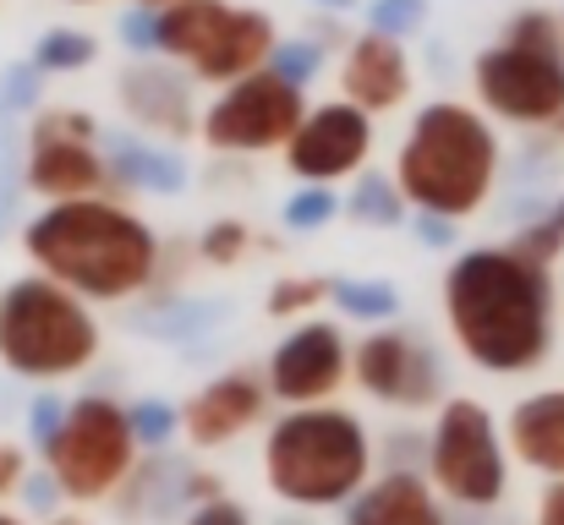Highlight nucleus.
Masks as SVG:
<instances>
[{
    "label": "nucleus",
    "mask_w": 564,
    "mask_h": 525,
    "mask_svg": "<svg viewBox=\"0 0 564 525\" xmlns=\"http://www.w3.org/2000/svg\"><path fill=\"white\" fill-rule=\"evenodd\" d=\"M455 346L482 372H527L554 346V280L510 247H471L444 274Z\"/></svg>",
    "instance_id": "1"
},
{
    "label": "nucleus",
    "mask_w": 564,
    "mask_h": 525,
    "mask_svg": "<svg viewBox=\"0 0 564 525\" xmlns=\"http://www.w3.org/2000/svg\"><path fill=\"white\" fill-rule=\"evenodd\" d=\"M22 247L55 285H66L72 296H94V302L138 296L160 269L154 230L105 197L50 203L39 219H28Z\"/></svg>",
    "instance_id": "2"
},
{
    "label": "nucleus",
    "mask_w": 564,
    "mask_h": 525,
    "mask_svg": "<svg viewBox=\"0 0 564 525\" xmlns=\"http://www.w3.org/2000/svg\"><path fill=\"white\" fill-rule=\"evenodd\" d=\"M494 175H499V143L477 110L455 99L416 110L394 165V186L405 192V203H416V214L466 219L488 203Z\"/></svg>",
    "instance_id": "3"
},
{
    "label": "nucleus",
    "mask_w": 564,
    "mask_h": 525,
    "mask_svg": "<svg viewBox=\"0 0 564 525\" xmlns=\"http://www.w3.org/2000/svg\"><path fill=\"white\" fill-rule=\"evenodd\" d=\"M373 471L368 427L340 405H307L269 427L263 477L296 510H335L362 493Z\"/></svg>",
    "instance_id": "4"
},
{
    "label": "nucleus",
    "mask_w": 564,
    "mask_h": 525,
    "mask_svg": "<svg viewBox=\"0 0 564 525\" xmlns=\"http://www.w3.org/2000/svg\"><path fill=\"white\" fill-rule=\"evenodd\" d=\"M99 356V329L66 285L50 274L11 280L0 291V361L22 378H66Z\"/></svg>",
    "instance_id": "5"
},
{
    "label": "nucleus",
    "mask_w": 564,
    "mask_h": 525,
    "mask_svg": "<svg viewBox=\"0 0 564 525\" xmlns=\"http://www.w3.org/2000/svg\"><path fill=\"white\" fill-rule=\"evenodd\" d=\"M477 99L516 127L564 121V33L549 11H521L494 50L471 66Z\"/></svg>",
    "instance_id": "6"
},
{
    "label": "nucleus",
    "mask_w": 564,
    "mask_h": 525,
    "mask_svg": "<svg viewBox=\"0 0 564 525\" xmlns=\"http://www.w3.org/2000/svg\"><path fill=\"white\" fill-rule=\"evenodd\" d=\"M132 455H138V433H132V411H121L105 394H88L72 405L61 438L44 449L50 477L61 482L66 499L94 504L127 488L132 477Z\"/></svg>",
    "instance_id": "7"
},
{
    "label": "nucleus",
    "mask_w": 564,
    "mask_h": 525,
    "mask_svg": "<svg viewBox=\"0 0 564 525\" xmlns=\"http://www.w3.org/2000/svg\"><path fill=\"white\" fill-rule=\"evenodd\" d=\"M427 477L460 510H494L505 499L510 466L494 416L477 400H449L427 433Z\"/></svg>",
    "instance_id": "8"
},
{
    "label": "nucleus",
    "mask_w": 564,
    "mask_h": 525,
    "mask_svg": "<svg viewBox=\"0 0 564 525\" xmlns=\"http://www.w3.org/2000/svg\"><path fill=\"white\" fill-rule=\"evenodd\" d=\"M307 121V99L296 83L258 72L247 83H230L208 116H203V138L219 154H269V149H291V138Z\"/></svg>",
    "instance_id": "9"
},
{
    "label": "nucleus",
    "mask_w": 564,
    "mask_h": 525,
    "mask_svg": "<svg viewBox=\"0 0 564 525\" xmlns=\"http://www.w3.org/2000/svg\"><path fill=\"white\" fill-rule=\"evenodd\" d=\"M99 138L105 132L88 110H39L33 138H28V186L55 203L99 197V186L110 181Z\"/></svg>",
    "instance_id": "10"
},
{
    "label": "nucleus",
    "mask_w": 564,
    "mask_h": 525,
    "mask_svg": "<svg viewBox=\"0 0 564 525\" xmlns=\"http://www.w3.org/2000/svg\"><path fill=\"white\" fill-rule=\"evenodd\" d=\"M351 367H357V383L383 405L422 411V405H438V394H444V367H438L433 346L405 329H383L373 340H362Z\"/></svg>",
    "instance_id": "11"
},
{
    "label": "nucleus",
    "mask_w": 564,
    "mask_h": 525,
    "mask_svg": "<svg viewBox=\"0 0 564 525\" xmlns=\"http://www.w3.org/2000/svg\"><path fill=\"white\" fill-rule=\"evenodd\" d=\"M373 149V121L357 105H318L302 132L285 149L291 175H302L307 186H329L335 175H351Z\"/></svg>",
    "instance_id": "12"
},
{
    "label": "nucleus",
    "mask_w": 564,
    "mask_h": 525,
    "mask_svg": "<svg viewBox=\"0 0 564 525\" xmlns=\"http://www.w3.org/2000/svg\"><path fill=\"white\" fill-rule=\"evenodd\" d=\"M346 378V335L335 324H302L296 335H285L269 356V389L274 400L307 411L324 405Z\"/></svg>",
    "instance_id": "13"
},
{
    "label": "nucleus",
    "mask_w": 564,
    "mask_h": 525,
    "mask_svg": "<svg viewBox=\"0 0 564 525\" xmlns=\"http://www.w3.org/2000/svg\"><path fill=\"white\" fill-rule=\"evenodd\" d=\"M263 389H258V378H247V372H225V378H214L208 389H197L187 400V411H182V427H187L192 444H203V449H219V444H230V438H241L258 416H263Z\"/></svg>",
    "instance_id": "14"
},
{
    "label": "nucleus",
    "mask_w": 564,
    "mask_h": 525,
    "mask_svg": "<svg viewBox=\"0 0 564 525\" xmlns=\"http://www.w3.org/2000/svg\"><path fill=\"white\" fill-rule=\"evenodd\" d=\"M340 88H346V105L383 116L394 110L405 94H411V66H405V50L383 33H362L351 39L346 50V66H340Z\"/></svg>",
    "instance_id": "15"
},
{
    "label": "nucleus",
    "mask_w": 564,
    "mask_h": 525,
    "mask_svg": "<svg viewBox=\"0 0 564 525\" xmlns=\"http://www.w3.org/2000/svg\"><path fill=\"white\" fill-rule=\"evenodd\" d=\"M121 105L138 127H149L160 138H176V143L192 138V88L171 66H132L121 77Z\"/></svg>",
    "instance_id": "16"
},
{
    "label": "nucleus",
    "mask_w": 564,
    "mask_h": 525,
    "mask_svg": "<svg viewBox=\"0 0 564 525\" xmlns=\"http://www.w3.org/2000/svg\"><path fill=\"white\" fill-rule=\"evenodd\" d=\"M346 525H449L433 488L411 471H383L373 488H362L346 504Z\"/></svg>",
    "instance_id": "17"
},
{
    "label": "nucleus",
    "mask_w": 564,
    "mask_h": 525,
    "mask_svg": "<svg viewBox=\"0 0 564 525\" xmlns=\"http://www.w3.org/2000/svg\"><path fill=\"white\" fill-rule=\"evenodd\" d=\"M510 449H516L521 466L564 482V389L527 394L510 411Z\"/></svg>",
    "instance_id": "18"
},
{
    "label": "nucleus",
    "mask_w": 564,
    "mask_h": 525,
    "mask_svg": "<svg viewBox=\"0 0 564 525\" xmlns=\"http://www.w3.org/2000/svg\"><path fill=\"white\" fill-rule=\"evenodd\" d=\"M230 17H236V6H225V0H182V6L160 11V44H165L171 61H187L197 72L219 50Z\"/></svg>",
    "instance_id": "19"
},
{
    "label": "nucleus",
    "mask_w": 564,
    "mask_h": 525,
    "mask_svg": "<svg viewBox=\"0 0 564 525\" xmlns=\"http://www.w3.org/2000/svg\"><path fill=\"white\" fill-rule=\"evenodd\" d=\"M99 149H105L110 181H121V186H138V192H154V197H176L187 186V165L176 154L154 149V143H138L127 132H105Z\"/></svg>",
    "instance_id": "20"
},
{
    "label": "nucleus",
    "mask_w": 564,
    "mask_h": 525,
    "mask_svg": "<svg viewBox=\"0 0 564 525\" xmlns=\"http://www.w3.org/2000/svg\"><path fill=\"white\" fill-rule=\"evenodd\" d=\"M192 471H182L176 460H165V455H154V460H143L132 477H127V488L116 493V504H121V515H154V521H165V515H176L182 504H192Z\"/></svg>",
    "instance_id": "21"
},
{
    "label": "nucleus",
    "mask_w": 564,
    "mask_h": 525,
    "mask_svg": "<svg viewBox=\"0 0 564 525\" xmlns=\"http://www.w3.org/2000/svg\"><path fill=\"white\" fill-rule=\"evenodd\" d=\"M99 55V44H94V33H83V28H50V33H39V44H33V66L50 77H61V72H83L88 61Z\"/></svg>",
    "instance_id": "22"
},
{
    "label": "nucleus",
    "mask_w": 564,
    "mask_h": 525,
    "mask_svg": "<svg viewBox=\"0 0 564 525\" xmlns=\"http://www.w3.org/2000/svg\"><path fill=\"white\" fill-rule=\"evenodd\" d=\"M335 307L346 318H362V324H383L400 313V291L389 280H335Z\"/></svg>",
    "instance_id": "23"
},
{
    "label": "nucleus",
    "mask_w": 564,
    "mask_h": 525,
    "mask_svg": "<svg viewBox=\"0 0 564 525\" xmlns=\"http://www.w3.org/2000/svg\"><path fill=\"white\" fill-rule=\"evenodd\" d=\"M351 214H357L362 225L389 230V225L405 219V192L394 186V175H362L357 192H351Z\"/></svg>",
    "instance_id": "24"
},
{
    "label": "nucleus",
    "mask_w": 564,
    "mask_h": 525,
    "mask_svg": "<svg viewBox=\"0 0 564 525\" xmlns=\"http://www.w3.org/2000/svg\"><path fill=\"white\" fill-rule=\"evenodd\" d=\"M219 313L203 302V307H182V302H165V307H154V313H138L132 318V329H149V335H171V340H187V335H197V329H208Z\"/></svg>",
    "instance_id": "25"
},
{
    "label": "nucleus",
    "mask_w": 564,
    "mask_h": 525,
    "mask_svg": "<svg viewBox=\"0 0 564 525\" xmlns=\"http://www.w3.org/2000/svg\"><path fill=\"white\" fill-rule=\"evenodd\" d=\"M335 214H340V197H335V186H302L296 197H285V230H296V236H307V230H324Z\"/></svg>",
    "instance_id": "26"
},
{
    "label": "nucleus",
    "mask_w": 564,
    "mask_h": 525,
    "mask_svg": "<svg viewBox=\"0 0 564 525\" xmlns=\"http://www.w3.org/2000/svg\"><path fill=\"white\" fill-rule=\"evenodd\" d=\"M427 22V0H368V33L383 39H411L416 28Z\"/></svg>",
    "instance_id": "27"
},
{
    "label": "nucleus",
    "mask_w": 564,
    "mask_h": 525,
    "mask_svg": "<svg viewBox=\"0 0 564 525\" xmlns=\"http://www.w3.org/2000/svg\"><path fill=\"white\" fill-rule=\"evenodd\" d=\"M269 72L285 77V83H296V88H307V83L324 72V44H313V39H285V44H274Z\"/></svg>",
    "instance_id": "28"
},
{
    "label": "nucleus",
    "mask_w": 564,
    "mask_h": 525,
    "mask_svg": "<svg viewBox=\"0 0 564 525\" xmlns=\"http://www.w3.org/2000/svg\"><path fill=\"white\" fill-rule=\"evenodd\" d=\"M324 296H335V280H318V274H302V280H280L269 291V313L274 318H296L307 307H318Z\"/></svg>",
    "instance_id": "29"
},
{
    "label": "nucleus",
    "mask_w": 564,
    "mask_h": 525,
    "mask_svg": "<svg viewBox=\"0 0 564 525\" xmlns=\"http://www.w3.org/2000/svg\"><path fill=\"white\" fill-rule=\"evenodd\" d=\"M176 427H182V411H176V405H165V400H143V405H132V433H138L143 449L160 455V449L176 438Z\"/></svg>",
    "instance_id": "30"
},
{
    "label": "nucleus",
    "mask_w": 564,
    "mask_h": 525,
    "mask_svg": "<svg viewBox=\"0 0 564 525\" xmlns=\"http://www.w3.org/2000/svg\"><path fill=\"white\" fill-rule=\"evenodd\" d=\"M39 83H44V72H39L33 61L6 66V72H0V116H22V110H33V105H39Z\"/></svg>",
    "instance_id": "31"
},
{
    "label": "nucleus",
    "mask_w": 564,
    "mask_h": 525,
    "mask_svg": "<svg viewBox=\"0 0 564 525\" xmlns=\"http://www.w3.org/2000/svg\"><path fill=\"white\" fill-rule=\"evenodd\" d=\"M241 252H247V225H241V219H214V225L203 230V258H208V263L225 269V263H236Z\"/></svg>",
    "instance_id": "32"
},
{
    "label": "nucleus",
    "mask_w": 564,
    "mask_h": 525,
    "mask_svg": "<svg viewBox=\"0 0 564 525\" xmlns=\"http://www.w3.org/2000/svg\"><path fill=\"white\" fill-rule=\"evenodd\" d=\"M121 39H127V50H138V55H154V50H165L160 44V11H149V6H132L121 22Z\"/></svg>",
    "instance_id": "33"
},
{
    "label": "nucleus",
    "mask_w": 564,
    "mask_h": 525,
    "mask_svg": "<svg viewBox=\"0 0 564 525\" xmlns=\"http://www.w3.org/2000/svg\"><path fill=\"white\" fill-rule=\"evenodd\" d=\"M66 416H72V405H61L55 394H39V400H33V411H28V433H33V444H39V449H50V444L61 438Z\"/></svg>",
    "instance_id": "34"
},
{
    "label": "nucleus",
    "mask_w": 564,
    "mask_h": 525,
    "mask_svg": "<svg viewBox=\"0 0 564 525\" xmlns=\"http://www.w3.org/2000/svg\"><path fill=\"white\" fill-rule=\"evenodd\" d=\"M61 499H66V493H61V482H55L50 471H33V477L22 482V504H28L39 521H50V515L61 510Z\"/></svg>",
    "instance_id": "35"
},
{
    "label": "nucleus",
    "mask_w": 564,
    "mask_h": 525,
    "mask_svg": "<svg viewBox=\"0 0 564 525\" xmlns=\"http://www.w3.org/2000/svg\"><path fill=\"white\" fill-rule=\"evenodd\" d=\"M187 525H252V515H247V504H236V499H214V504H203V510H187Z\"/></svg>",
    "instance_id": "36"
},
{
    "label": "nucleus",
    "mask_w": 564,
    "mask_h": 525,
    "mask_svg": "<svg viewBox=\"0 0 564 525\" xmlns=\"http://www.w3.org/2000/svg\"><path fill=\"white\" fill-rule=\"evenodd\" d=\"M411 225H416L422 247H433V252H449V247H455V219H444V214H416Z\"/></svg>",
    "instance_id": "37"
},
{
    "label": "nucleus",
    "mask_w": 564,
    "mask_h": 525,
    "mask_svg": "<svg viewBox=\"0 0 564 525\" xmlns=\"http://www.w3.org/2000/svg\"><path fill=\"white\" fill-rule=\"evenodd\" d=\"M28 477H33V471H28L22 449H17V444H0V499L22 493V482H28Z\"/></svg>",
    "instance_id": "38"
},
{
    "label": "nucleus",
    "mask_w": 564,
    "mask_h": 525,
    "mask_svg": "<svg viewBox=\"0 0 564 525\" xmlns=\"http://www.w3.org/2000/svg\"><path fill=\"white\" fill-rule=\"evenodd\" d=\"M538 525H564V482H554L538 504Z\"/></svg>",
    "instance_id": "39"
},
{
    "label": "nucleus",
    "mask_w": 564,
    "mask_h": 525,
    "mask_svg": "<svg viewBox=\"0 0 564 525\" xmlns=\"http://www.w3.org/2000/svg\"><path fill=\"white\" fill-rule=\"evenodd\" d=\"M313 6H324V11H351L357 0H313Z\"/></svg>",
    "instance_id": "40"
},
{
    "label": "nucleus",
    "mask_w": 564,
    "mask_h": 525,
    "mask_svg": "<svg viewBox=\"0 0 564 525\" xmlns=\"http://www.w3.org/2000/svg\"><path fill=\"white\" fill-rule=\"evenodd\" d=\"M543 219H549V225H560V230H564V197L554 203V208H549V214H543Z\"/></svg>",
    "instance_id": "41"
},
{
    "label": "nucleus",
    "mask_w": 564,
    "mask_h": 525,
    "mask_svg": "<svg viewBox=\"0 0 564 525\" xmlns=\"http://www.w3.org/2000/svg\"><path fill=\"white\" fill-rule=\"evenodd\" d=\"M138 6H149V11H154V6H165V11H171V6H182V0H138Z\"/></svg>",
    "instance_id": "42"
},
{
    "label": "nucleus",
    "mask_w": 564,
    "mask_h": 525,
    "mask_svg": "<svg viewBox=\"0 0 564 525\" xmlns=\"http://www.w3.org/2000/svg\"><path fill=\"white\" fill-rule=\"evenodd\" d=\"M0 525H22V521H17V515H0Z\"/></svg>",
    "instance_id": "43"
},
{
    "label": "nucleus",
    "mask_w": 564,
    "mask_h": 525,
    "mask_svg": "<svg viewBox=\"0 0 564 525\" xmlns=\"http://www.w3.org/2000/svg\"><path fill=\"white\" fill-rule=\"evenodd\" d=\"M55 525H77V521H55Z\"/></svg>",
    "instance_id": "44"
},
{
    "label": "nucleus",
    "mask_w": 564,
    "mask_h": 525,
    "mask_svg": "<svg viewBox=\"0 0 564 525\" xmlns=\"http://www.w3.org/2000/svg\"><path fill=\"white\" fill-rule=\"evenodd\" d=\"M285 525H307V521H285Z\"/></svg>",
    "instance_id": "45"
},
{
    "label": "nucleus",
    "mask_w": 564,
    "mask_h": 525,
    "mask_svg": "<svg viewBox=\"0 0 564 525\" xmlns=\"http://www.w3.org/2000/svg\"><path fill=\"white\" fill-rule=\"evenodd\" d=\"M560 33H564V17H560Z\"/></svg>",
    "instance_id": "46"
},
{
    "label": "nucleus",
    "mask_w": 564,
    "mask_h": 525,
    "mask_svg": "<svg viewBox=\"0 0 564 525\" xmlns=\"http://www.w3.org/2000/svg\"><path fill=\"white\" fill-rule=\"evenodd\" d=\"M77 6H88V0H77Z\"/></svg>",
    "instance_id": "47"
},
{
    "label": "nucleus",
    "mask_w": 564,
    "mask_h": 525,
    "mask_svg": "<svg viewBox=\"0 0 564 525\" xmlns=\"http://www.w3.org/2000/svg\"><path fill=\"white\" fill-rule=\"evenodd\" d=\"M560 132H564V121H560Z\"/></svg>",
    "instance_id": "48"
}]
</instances>
